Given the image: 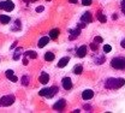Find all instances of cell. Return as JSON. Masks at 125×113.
Wrapping results in <instances>:
<instances>
[{
    "instance_id": "cell-1",
    "label": "cell",
    "mask_w": 125,
    "mask_h": 113,
    "mask_svg": "<svg viewBox=\"0 0 125 113\" xmlns=\"http://www.w3.org/2000/svg\"><path fill=\"white\" fill-rule=\"evenodd\" d=\"M125 84L124 78H107L105 81V87L107 89H119Z\"/></svg>"
},
{
    "instance_id": "cell-2",
    "label": "cell",
    "mask_w": 125,
    "mask_h": 113,
    "mask_svg": "<svg viewBox=\"0 0 125 113\" xmlns=\"http://www.w3.org/2000/svg\"><path fill=\"white\" fill-rule=\"evenodd\" d=\"M111 66L113 69H117V70H125V58H123V57L113 58L111 60Z\"/></svg>"
},
{
    "instance_id": "cell-3",
    "label": "cell",
    "mask_w": 125,
    "mask_h": 113,
    "mask_svg": "<svg viewBox=\"0 0 125 113\" xmlns=\"http://www.w3.org/2000/svg\"><path fill=\"white\" fill-rule=\"evenodd\" d=\"M59 92V88L58 87H55V85H53V87H51V88H45V89H41L40 92H39V94L41 95V96H46V97H53L57 93Z\"/></svg>"
},
{
    "instance_id": "cell-4",
    "label": "cell",
    "mask_w": 125,
    "mask_h": 113,
    "mask_svg": "<svg viewBox=\"0 0 125 113\" xmlns=\"http://www.w3.org/2000/svg\"><path fill=\"white\" fill-rule=\"evenodd\" d=\"M13 9H15V4L11 0H5V1H1L0 2V10H5V11L10 12Z\"/></svg>"
},
{
    "instance_id": "cell-5",
    "label": "cell",
    "mask_w": 125,
    "mask_h": 113,
    "mask_svg": "<svg viewBox=\"0 0 125 113\" xmlns=\"http://www.w3.org/2000/svg\"><path fill=\"white\" fill-rule=\"evenodd\" d=\"M15 101V96L13 95H6V96H2L0 99V105L4 106V107H7L10 105H12Z\"/></svg>"
},
{
    "instance_id": "cell-6",
    "label": "cell",
    "mask_w": 125,
    "mask_h": 113,
    "mask_svg": "<svg viewBox=\"0 0 125 113\" xmlns=\"http://www.w3.org/2000/svg\"><path fill=\"white\" fill-rule=\"evenodd\" d=\"M62 84L65 90H70L72 88V81H71L70 77H64L62 80Z\"/></svg>"
},
{
    "instance_id": "cell-7",
    "label": "cell",
    "mask_w": 125,
    "mask_h": 113,
    "mask_svg": "<svg viewBox=\"0 0 125 113\" xmlns=\"http://www.w3.org/2000/svg\"><path fill=\"white\" fill-rule=\"evenodd\" d=\"M66 106V101L64 100V99H60L58 102H55L54 103V106H53V108L54 110H58V111H62V110H64V107Z\"/></svg>"
},
{
    "instance_id": "cell-8",
    "label": "cell",
    "mask_w": 125,
    "mask_h": 113,
    "mask_svg": "<svg viewBox=\"0 0 125 113\" xmlns=\"http://www.w3.org/2000/svg\"><path fill=\"white\" fill-rule=\"evenodd\" d=\"M87 51H88L87 46H85V45H83V46H81V47L77 49L76 54H77V57H79V58H83V57H85V54H87Z\"/></svg>"
},
{
    "instance_id": "cell-9",
    "label": "cell",
    "mask_w": 125,
    "mask_h": 113,
    "mask_svg": "<svg viewBox=\"0 0 125 113\" xmlns=\"http://www.w3.org/2000/svg\"><path fill=\"white\" fill-rule=\"evenodd\" d=\"M93 96H94V92L92 89H87V90H84V92L82 93L83 100H90Z\"/></svg>"
},
{
    "instance_id": "cell-10",
    "label": "cell",
    "mask_w": 125,
    "mask_h": 113,
    "mask_svg": "<svg viewBox=\"0 0 125 113\" xmlns=\"http://www.w3.org/2000/svg\"><path fill=\"white\" fill-rule=\"evenodd\" d=\"M49 39H51V37H48V36H43V37H41V39L39 40V43H37V46H39L40 48H43L47 43L49 42Z\"/></svg>"
},
{
    "instance_id": "cell-11",
    "label": "cell",
    "mask_w": 125,
    "mask_h": 113,
    "mask_svg": "<svg viewBox=\"0 0 125 113\" xmlns=\"http://www.w3.org/2000/svg\"><path fill=\"white\" fill-rule=\"evenodd\" d=\"M81 21L82 22H84V23H90L93 19H92V13L90 12H85V13H83V16L81 17Z\"/></svg>"
},
{
    "instance_id": "cell-12",
    "label": "cell",
    "mask_w": 125,
    "mask_h": 113,
    "mask_svg": "<svg viewBox=\"0 0 125 113\" xmlns=\"http://www.w3.org/2000/svg\"><path fill=\"white\" fill-rule=\"evenodd\" d=\"M69 62H70V58H69V57H64V58H62V59L59 60V63H58V67H65V66L67 65Z\"/></svg>"
},
{
    "instance_id": "cell-13",
    "label": "cell",
    "mask_w": 125,
    "mask_h": 113,
    "mask_svg": "<svg viewBox=\"0 0 125 113\" xmlns=\"http://www.w3.org/2000/svg\"><path fill=\"white\" fill-rule=\"evenodd\" d=\"M48 81H49V76H48V73H47V72H42L41 76H40V82H41L42 84H47Z\"/></svg>"
},
{
    "instance_id": "cell-14",
    "label": "cell",
    "mask_w": 125,
    "mask_h": 113,
    "mask_svg": "<svg viewBox=\"0 0 125 113\" xmlns=\"http://www.w3.org/2000/svg\"><path fill=\"white\" fill-rule=\"evenodd\" d=\"M6 77H7L9 80H11L12 82H17V81H18V78H17L15 75H13V71H12V70H7V71H6Z\"/></svg>"
},
{
    "instance_id": "cell-15",
    "label": "cell",
    "mask_w": 125,
    "mask_h": 113,
    "mask_svg": "<svg viewBox=\"0 0 125 113\" xmlns=\"http://www.w3.org/2000/svg\"><path fill=\"white\" fill-rule=\"evenodd\" d=\"M59 29H52L51 31H49V37L51 39H53V40H55V39H58V36H59Z\"/></svg>"
},
{
    "instance_id": "cell-16",
    "label": "cell",
    "mask_w": 125,
    "mask_h": 113,
    "mask_svg": "<svg viewBox=\"0 0 125 113\" xmlns=\"http://www.w3.org/2000/svg\"><path fill=\"white\" fill-rule=\"evenodd\" d=\"M79 34H81V29H79V28H76L75 30H71L70 40H75L76 37H78V36H79Z\"/></svg>"
},
{
    "instance_id": "cell-17",
    "label": "cell",
    "mask_w": 125,
    "mask_h": 113,
    "mask_svg": "<svg viewBox=\"0 0 125 113\" xmlns=\"http://www.w3.org/2000/svg\"><path fill=\"white\" fill-rule=\"evenodd\" d=\"M0 22H1V24H7V23H10V17L6 16V15H1Z\"/></svg>"
},
{
    "instance_id": "cell-18",
    "label": "cell",
    "mask_w": 125,
    "mask_h": 113,
    "mask_svg": "<svg viewBox=\"0 0 125 113\" xmlns=\"http://www.w3.org/2000/svg\"><path fill=\"white\" fill-rule=\"evenodd\" d=\"M45 59H46L47 62H53L54 60V54L52 52H47L46 54H45Z\"/></svg>"
},
{
    "instance_id": "cell-19",
    "label": "cell",
    "mask_w": 125,
    "mask_h": 113,
    "mask_svg": "<svg viewBox=\"0 0 125 113\" xmlns=\"http://www.w3.org/2000/svg\"><path fill=\"white\" fill-rule=\"evenodd\" d=\"M82 72H83V67H82V65H76V66L73 67V73L81 75Z\"/></svg>"
},
{
    "instance_id": "cell-20",
    "label": "cell",
    "mask_w": 125,
    "mask_h": 113,
    "mask_svg": "<svg viewBox=\"0 0 125 113\" xmlns=\"http://www.w3.org/2000/svg\"><path fill=\"white\" fill-rule=\"evenodd\" d=\"M21 55H22V48H17L13 54V60H18L21 58Z\"/></svg>"
},
{
    "instance_id": "cell-21",
    "label": "cell",
    "mask_w": 125,
    "mask_h": 113,
    "mask_svg": "<svg viewBox=\"0 0 125 113\" xmlns=\"http://www.w3.org/2000/svg\"><path fill=\"white\" fill-rule=\"evenodd\" d=\"M25 55L31 58V59H36V58H37V54H36V52H34V51H28V52L25 53Z\"/></svg>"
},
{
    "instance_id": "cell-22",
    "label": "cell",
    "mask_w": 125,
    "mask_h": 113,
    "mask_svg": "<svg viewBox=\"0 0 125 113\" xmlns=\"http://www.w3.org/2000/svg\"><path fill=\"white\" fill-rule=\"evenodd\" d=\"M97 18H99V21H100L101 23H106V21H107L106 16H104L101 12H99V13H97Z\"/></svg>"
},
{
    "instance_id": "cell-23",
    "label": "cell",
    "mask_w": 125,
    "mask_h": 113,
    "mask_svg": "<svg viewBox=\"0 0 125 113\" xmlns=\"http://www.w3.org/2000/svg\"><path fill=\"white\" fill-rule=\"evenodd\" d=\"M22 84L23 85H28L29 84V77L28 76H23L22 77Z\"/></svg>"
},
{
    "instance_id": "cell-24",
    "label": "cell",
    "mask_w": 125,
    "mask_h": 113,
    "mask_svg": "<svg viewBox=\"0 0 125 113\" xmlns=\"http://www.w3.org/2000/svg\"><path fill=\"white\" fill-rule=\"evenodd\" d=\"M111 51H112V47H111L109 45H105V46H104V52H105V53H109Z\"/></svg>"
},
{
    "instance_id": "cell-25",
    "label": "cell",
    "mask_w": 125,
    "mask_h": 113,
    "mask_svg": "<svg viewBox=\"0 0 125 113\" xmlns=\"http://www.w3.org/2000/svg\"><path fill=\"white\" fill-rule=\"evenodd\" d=\"M82 5L89 6V5H92V0H82Z\"/></svg>"
},
{
    "instance_id": "cell-26",
    "label": "cell",
    "mask_w": 125,
    "mask_h": 113,
    "mask_svg": "<svg viewBox=\"0 0 125 113\" xmlns=\"http://www.w3.org/2000/svg\"><path fill=\"white\" fill-rule=\"evenodd\" d=\"M102 37H100V36H96L95 39H94V42H97V43H102Z\"/></svg>"
},
{
    "instance_id": "cell-27",
    "label": "cell",
    "mask_w": 125,
    "mask_h": 113,
    "mask_svg": "<svg viewBox=\"0 0 125 113\" xmlns=\"http://www.w3.org/2000/svg\"><path fill=\"white\" fill-rule=\"evenodd\" d=\"M90 48H92V51H94V52H96V51H97V45H96V42L90 43Z\"/></svg>"
},
{
    "instance_id": "cell-28",
    "label": "cell",
    "mask_w": 125,
    "mask_h": 113,
    "mask_svg": "<svg viewBox=\"0 0 125 113\" xmlns=\"http://www.w3.org/2000/svg\"><path fill=\"white\" fill-rule=\"evenodd\" d=\"M45 9H43V6H39V7H36V12H42Z\"/></svg>"
},
{
    "instance_id": "cell-29",
    "label": "cell",
    "mask_w": 125,
    "mask_h": 113,
    "mask_svg": "<svg viewBox=\"0 0 125 113\" xmlns=\"http://www.w3.org/2000/svg\"><path fill=\"white\" fill-rule=\"evenodd\" d=\"M120 46H122L123 48H125V39H124V40H122V43H120Z\"/></svg>"
},
{
    "instance_id": "cell-30",
    "label": "cell",
    "mask_w": 125,
    "mask_h": 113,
    "mask_svg": "<svg viewBox=\"0 0 125 113\" xmlns=\"http://www.w3.org/2000/svg\"><path fill=\"white\" fill-rule=\"evenodd\" d=\"M69 1H70L71 4H77L78 2V0H69Z\"/></svg>"
},
{
    "instance_id": "cell-31",
    "label": "cell",
    "mask_w": 125,
    "mask_h": 113,
    "mask_svg": "<svg viewBox=\"0 0 125 113\" xmlns=\"http://www.w3.org/2000/svg\"><path fill=\"white\" fill-rule=\"evenodd\" d=\"M23 63H24V65H28V59H27V58H25V59H24V60H23Z\"/></svg>"
}]
</instances>
